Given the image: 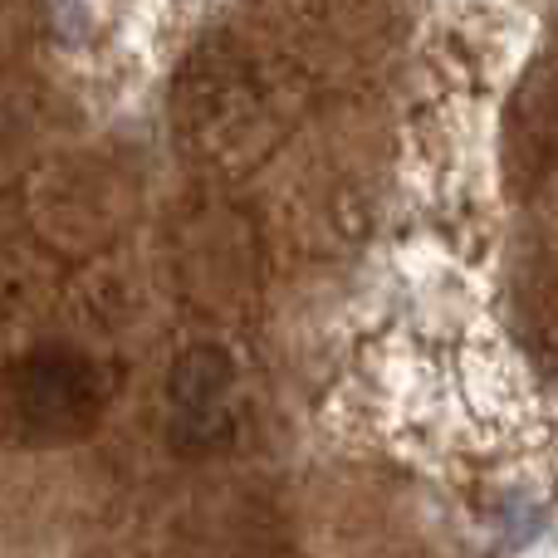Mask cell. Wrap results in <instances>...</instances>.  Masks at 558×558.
<instances>
[{
	"label": "cell",
	"mask_w": 558,
	"mask_h": 558,
	"mask_svg": "<svg viewBox=\"0 0 558 558\" xmlns=\"http://www.w3.org/2000/svg\"><path fill=\"white\" fill-rule=\"evenodd\" d=\"M231 353L211 343L186 348L172 363V377H167V397L177 407V432L172 441L182 451H206V446H221L231 436V422H226L221 402L231 392Z\"/></svg>",
	"instance_id": "obj_2"
},
{
	"label": "cell",
	"mask_w": 558,
	"mask_h": 558,
	"mask_svg": "<svg viewBox=\"0 0 558 558\" xmlns=\"http://www.w3.org/2000/svg\"><path fill=\"white\" fill-rule=\"evenodd\" d=\"M5 397H10V416H15L25 432L59 436V432L84 426L88 416H94L98 383H94V367H88L84 357L39 353L10 373Z\"/></svg>",
	"instance_id": "obj_1"
}]
</instances>
